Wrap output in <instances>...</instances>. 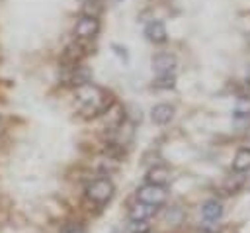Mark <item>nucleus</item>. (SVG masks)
I'll return each mask as SVG.
<instances>
[{"instance_id": "obj_1", "label": "nucleus", "mask_w": 250, "mask_h": 233, "mask_svg": "<svg viewBox=\"0 0 250 233\" xmlns=\"http://www.w3.org/2000/svg\"><path fill=\"white\" fill-rule=\"evenodd\" d=\"M76 98H78V110L86 117L105 114L113 104L111 96L96 84H84L76 88Z\"/></svg>"}, {"instance_id": "obj_2", "label": "nucleus", "mask_w": 250, "mask_h": 233, "mask_svg": "<svg viewBox=\"0 0 250 233\" xmlns=\"http://www.w3.org/2000/svg\"><path fill=\"white\" fill-rule=\"evenodd\" d=\"M113 190H115V188H113V182H111L109 178H96V180H92V182L88 184L86 196H88V200H92L94 204L104 206L105 202L111 200Z\"/></svg>"}, {"instance_id": "obj_3", "label": "nucleus", "mask_w": 250, "mask_h": 233, "mask_svg": "<svg viewBox=\"0 0 250 233\" xmlns=\"http://www.w3.org/2000/svg\"><path fill=\"white\" fill-rule=\"evenodd\" d=\"M168 198L166 186H156V184H145L137 190V202H145L150 206H162Z\"/></svg>"}, {"instance_id": "obj_4", "label": "nucleus", "mask_w": 250, "mask_h": 233, "mask_svg": "<svg viewBox=\"0 0 250 233\" xmlns=\"http://www.w3.org/2000/svg\"><path fill=\"white\" fill-rule=\"evenodd\" d=\"M100 31V22L96 16H82L74 25V35L78 39H92Z\"/></svg>"}, {"instance_id": "obj_5", "label": "nucleus", "mask_w": 250, "mask_h": 233, "mask_svg": "<svg viewBox=\"0 0 250 233\" xmlns=\"http://www.w3.org/2000/svg\"><path fill=\"white\" fill-rule=\"evenodd\" d=\"M152 69L162 76V74H170L176 69V57L170 53H158L152 57Z\"/></svg>"}, {"instance_id": "obj_6", "label": "nucleus", "mask_w": 250, "mask_h": 233, "mask_svg": "<svg viewBox=\"0 0 250 233\" xmlns=\"http://www.w3.org/2000/svg\"><path fill=\"white\" fill-rule=\"evenodd\" d=\"M156 211H158L156 206H150V204H145V202H137V204L131 206L129 217H131V221H148Z\"/></svg>"}, {"instance_id": "obj_7", "label": "nucleus", "mask_w": 250, "mask_h": 233, "mask_svg": "<svg viewBox=\"0 0 250 233\" xmlns=\"http://www.w3.org/2000/svg\"><path fill=\"white\" fill-rule=\"evenodd\" d=\"M145 35H146V39L152 41V43H162V41H166V27H164L162 22L154 20V22L146 23Z\"/></svg>"}, {"instance_id": "obj_8", "label": "nucleus", "mask_w": 250, "mask_h": 233, "mask_svg": "<svg viewBox=\"0 0 250 233\" xmlns=\"http://www.w3.org/2000/svg\"><path fill=\"white\" fill-rule=\"evenodd\" d=\"M84 55H86V47H84L82 43L74 41V43L66 45V49H64V53H62V61L68 63V65H74V67H76V63H78Z\"/></svg>"}, {"instance_id": "obj_9", "label": "nucleus", "mask_w": 250, "mask_h": 233, "mask_svg": "<svg viewBox=\"0 0 250 233\" xmlns=\"http://www.w3.org/2000/svg\"><path fill=\"white\" fill-rule=\"evenodd\" d=\"M150 117H152V121H154V123L164 125V123H168V121L174 117V108H172L170 104H158V106H154V108H152Z\"/></svg>"}, {"instance_id": "obj_10", "label": "nucleus", "mask_w": 250, "mask_h": 233, "mask_svg": "<svg viewBox=\"0 0 250 233\" xmlns=\"http://www.w3.org/2000/svg\"><path fill=\"white\" fill-rule=\"evenodd\" d=\"M232 168H234L236 172H246V170H250V149H248V147L236 151L234 161H232Z\"/></svg>"}, {"instance_id": "obj_11", "label": "nucleus", "mask_w": 250, "mask_h": 233, "mask_svg": "<svg viewBox=\"0 0 250 233\" xmlns=\"http://www.w3.org/2000/svg\"><path fill=\"white\" fill-rule=\"evenodd\" d=\"M90 76H92L90 69L78 65V67H74V70H72V74H70V84H74L76 88H80V86H84V84H90Z\"/></svg>"}, {"instance_id": "obj_12", "label": "nucleus", "mask_w": 250, "mask_h": 233, "mask_svg": "<svg viewBox=\"0 0 250 233\" xmlns=\"http://www.w3.org/2000/svg\"><path fill=\"white\" fill-rule=\"evenodd\" d=\"M201 213H203V217H205L207 221H215V219H219V217L223 215V206H221V202H217V200H209V202L203 204Z\"/></svg>"}, {"instance_id": "obj_13", "label": "nucleus", "mask_w": 250, "mask_h": 233, "mask_svg": "<svg viewBox=\"0 0 250 233\" xmlns=\"http://www.w3.org/2000/svg\"><path fill=\"white\" fill-rule=\"evenodd\" d=\"M148 184H156V186H164L168 180H170V170L166 166H154L148 176H146Z\"/></svg>"}, {"instance_id": "obj_14", "label": "nucleus", "mask_w": 250, "mask_h": 233, "mask_svg": "<svg viewBox=\"0 0 250 233\" xmlns=\"http://www.w3.org/2000/svg\"><path fill=\"white\" fill-rule=\"evenodd\" d=\"M238 117H242V116H250V100H246V98H240L238 100V104H236V112H234Z\"/></svg>"}, {"instance_id": "obj_15", "label": "nucleus", "mask_w": 250, "mask_h": 233, "mask_svg": "<svg viewBox=\"0 0 250 233\" xmlns=\"http://www.w3.org/2000/svg\"><path fill=\"white\" fill-rule=\"evenodd\" d=\"M129 233H150V225L146 221H133L129 225Z\"/></svg>"}, {"instance_id": "obj_16", "label": "nucleus", "mask_w": 250, "mask_h": 233, "mask_svg": "<svg viewBox=\"0 0 250 233\" xmlns=\"http://www.w3.org/2000/svg\"><path fill=\"white\" fill-rule=\"evenodd\" d=\"M154 86H156V88H172V86H174V76L162 74V76H158V78L154 80Z\"/></svg>"}, {"instance_id": "obj_17", "label": "nucleus", "mask_w": 250, "mask_h": 233, "mask_svg": "<svg viewBox=\"0 0 250 233\" xmlns=\"http://www.w3.org/2000/svg\"><path fill=\"white\" fill-rule=\"evenodd\" d=\"M246 80H248V84H250V69H248V74H246Z\"/></svg>"}, {"instance_id": "obj_18", "label": "nucleus", "mask_w": 250, "mask_h": 233, "mask_svg": "<svg viewBox=\"0 0 250 233\" xmlns=\"http://www.w3.org/2000/svg\"><path fill=\"white\" fill-rule=\"evenodd\" d=\"M113 2H121V0H113Z\"/></svg>"}, {"instance_id": "obj_19", "label": "nucleus", "mask_w": 250, "mask_h": 233, "mask_svg": "<svg viewBox=\"0 0 250 233\" xmlns=\"http://www.w3.org/2000/svg\"><path fill=\"white\" fill-rule=\"evenodd\" d=\"M92 2H96V0H92Z\"/></svg>"}]
</instances>
